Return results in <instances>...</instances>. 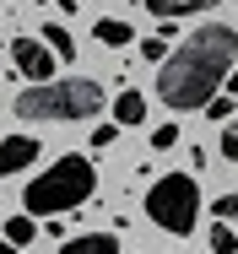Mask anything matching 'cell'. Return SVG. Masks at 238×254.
Returning <instances> with one entry per match:
<instances>
[{
  "mask_svg": "<svg viewBox=\"0 0 238 254\" xmlns=\"http://www.w3.org/2000/svg\"><path fill=\"white\" fill-rule=\"evenodd\" d=\"M33 238H38V227H33V216H27V211L5 222V244H16V249H22V244H33Z\"/></svg>",
  "mask_w": 238,
  "mask_h": 254,
  "instance_id": "cell-12",
  "label": "cell"
},
{
  "mask_svg": "<svg viewBox=\"0 0 238 254\" xmlns=\"http://www.w3.org/2000/svg\"><path fill=\"white\" fill-rule=\"evenodd\" d=\"M97 190V173L87 157H60L54 168H44L27 190H22V205H27V216H60V211H71V205H87Z\"/></svg>",
  "mask_w": 238,
  "mask_h": 254,
  "instance_id": "cell-3",
  "label": "cell"
},
{
  "mask_svg": "<svg viewBox=\"0 0 238 254\" xmlns=\"http://www.w3.org/2000/svg\"><path fill=\"white\" fill-rule=\"evenodd\" d=\"M222 87H228V92H233V98H238V65H233V70H228V81H222Z\"/></svg>",
  "mask_w": 238,
  "mask_h": 254,
  "instance_id": "cell-19",
  "label": "cell"
},
{
  "mask_svg": "<svg viewBox=\"0 0 238 254\" xmlns=\"http://www.w3.org/2000/svg\"><path fill=\"white\" fill-rule=\"evenodd\" d=\"M222 157L238 162V119H228V130H222Z\"/></svg>",
  "mask_w": 238,
  "mask_h": 254,
  "instance_id": "cell-15",
  "label": "cell"
},
{
  "mask_svg": "<svg viewBox=\"0 0 238 254\" xmlns=\"http://www.w3.org/2000/svg\"><path fill=\"white\" fill-rule=\"evenodd\" d=\"M146 119V98L141 92H119L114 98V125H141Z\"/></svg>",
  "mask_w": 238,
  "mask_h": 254,
  "instance_id": "cell-10",
  "label": "cell"
},
{
  "mask_svg": "<svg viewBox=\"0 0 238 254\" xmlns=\"http://www.w3.org/2000/svg\"><path fill=\"white\" fill-rule=\"evenodd\" d=\"M233 60H238V33L228 22L195 27L190 38L162 60V70H157V98L168 103V108H179V114H184V108H206V98L228 81Z\"/></svg>",
  "mask_w": 238,
  "mask_h": 254,
  "instance_id": "cell-1",
  "label": "cell"
},
{
  "mask_svg": "<svg viewBox=\"0 0 238 254\" xmlns=\"http://www.w3.org/2000/svg\"><path fill=\"white\" fill-rule=\"evenodd\" d=\"M11 60H16V70L27 81H49L54 76V49H49L44 38H16L11 44Z\"/></svg>",
  "mask_w": 238,
  "mask_h": 254,
  "instance_id": "cell-5",
  "label": "cell"
},
{
  "mask_svg": "<svg viewBox=\"0 0 238 254\" xmlns=\"http://www.w3.org/2000/svg\"><path fill=\"white\" fill-rule=\"evenodd\" d=\"M114 135H119L114 125H97V130H92V146H114Z\"/></svg>",
  "mask_w": 238,
  "mask_h": 254,
  "instance_id": "cell-18",
  "label": "cell"
},
{
  "mask_svg": "<svg viewBox=\"0 0 238 254\" xmlns=\"http://www.w3.org/2000/svg\"><path fill=\"white\" fill-rule=\"evenodd\" d=\"M16 119H33V125H65V119H92L103 108V87L87 76H71V81H33L27 92H16Z\"/></svg>",
  "mask_w": 238,
  "mask_h": 254,
  "instance_id": "cell-2",
  "label": "cell"
},
{
  "mask_svg": "<svg viewBox=\"0 0 238 254\" xmlns=\"http://www.w3.org/2000/svg\"><path fill=\"white\" fill-rule=\"evenodd\" d=\"M92 33H97V44H108V49H119V44H130V38H136V27H130L125 16H103Z\"/></svg>",
  "mask_w": 238,
  "mask_h": 254,
  "instance_id": "cell-9",
  "label": "cell"
},
{
  "mask_svg": "<svg viewBox=\"0 0 238 254\" xmlns=\"http://www.w3.org/2000/svg\"><path fill=\"white\" fill-rule=\"evenodd\" d=\"M141 60H152V65H157V60H168V38H162V33H157V38H146V44H141Z\"/></svg>",
  "mask_w": 238,
  "mask_h": 254,
  "instance_id": "cell-14",
  "label": "cell"
},
{
  "mask_svg": "<svg viewBox=\"0 0 238 254\" xmlns=\"http://www.w3.org/2000/svg\"><path fill=\"white\" fill-rule=\"evenodd\" d=\"M206 5H222V0H146V11H152L157 22H179V16L206 11Z\"/></svg>",
  "mask_w": 238,
  "mask_h": 254,
  "instance_id": "cell-7",
  "label": "cell"
},
{
  "mask_svg": "<svg viewBox=\"0 0 238 254\" xmlns=\"http://www.w3.org/2000/svg\"><path fill=\"white\" fill-rule=\"evenodd\" d=\"M146 216H152L162 233H173V238L195 233V222H200V190H195V179L190 173L157 179V184L146 190Z\"/></svg>",
  "mask_w": 238,
  "mask_h": 254,
  "instance_id": "cell-4",
  "label": "cell"
},
{
  "mask_svg": "<svg viewBox=\"0 0 238 254\" xmlns=\"http://www.w3.org/2000/svg\"><path fill=\"white\" fill-rule=\"evenodd\" d=\"M60 254H119V238H108V233H87V238H65Z\"/></svg>",
  "mask_w": 238,
  "mask_h": 254,
  "instance_id": "cell-8",
  "label": "cell"
},
{
  "mask_svg": "<svg viewBox=\"0 0 238 254\" xmlns=\"http://www.w3.org/2000/svg\"><path fill=\"white\" fill-rule=\"evenodd\" d=\"M0 254H16V244H0Z\"/></svg>",
  "mask_w": 238,
  "mask_h": 254,
  "instance_id": "cell-20",
  "label": "cell"
},
{
  "mask_svg": "<svg viewBox=\"0 0 238 254\" xmlns=\"http://www.w3.org/2000/svg\"><path fill=\"white\" fill-rule=\"evenodd\" d=\"M211 249L217 254H238V227L233 222H217V227H211Z\"/></svg>",
  "mask_w": 238,
  "mask_h": 254,
  "instance_id": "cell-13",
  "label": "cell"
},
{
  "mask_svg": "<svg viewBox=\"0 0 238 254\" xmlns=\"http://www.w3.org/2000/svg\"><path fill=\"white\" fill-rule=\"evenodd\" d=\"M173 141H179V125H157V130H152V146H157V152H168Z\"/></svg>",
  "mask_w": 238,
  "mask_h": 254,
  "instance_id": "cell-16",
  "label": "cell"
},
{
  "mask_svg": "<svg viewBox=\"0 0 238 254\" xmlns=\"http://www.w3.org/2000/svg\"><path fill=\"white\" fill-rule=\"evenodd\" d=\"M44 44L54 49V60H71V54H76V44H71V27H60V22H49V27H44Z\"/></svg>",
  "mask_w": 238,
  "mask_h": 254,
  "instance_id": "cell-11",
  "label": "cell"
},
{
  "mask_svg": "<svg viewBox=\"0 0 238 254\" xmlns=\"http://www.w3.org/2000/svg\"><path fill=\"white\" fill-rule=\"evenodd\" d=\"M38 152H44V146H38L33 135H5V141H0V179H5V173L33 168V162H38Z\"/></svg>",
  "mask_w": 238,
  "mask_h": 254,
  "instance_id": "cell-6",
  "label": "cell"
},
{
  "mask_svg": "<svg viewBox=\"0 0 238 254\" xmlns=\"http://www.w3.org/2000/svg\"><path fill=\"white\" fill-rule=\"evenodd\" d=\"M217 222H238V190H233V195H222V200H217Z\"/></svg>",
  "mask_w": 238,
  "mask_h": 254,
  "instance_id": "cell-17",
  "label": "cell"
}]
</instances>
